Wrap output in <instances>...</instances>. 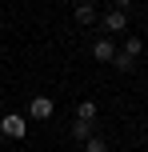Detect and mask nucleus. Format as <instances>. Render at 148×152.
<instances>
[{
    "mask_svg": "<svg viewBox=\"0 0 148 152\" xmlns=\"http://www.w3.org/2000/svg\"><path fill=\"white\" fill-rule=\"evenodd\" d=\"M76 120H88V124L96 120V104H92V100H80V108H76Z\"/></svg>",
    "mask_w": 148,
    "mask_h": 152,
    "instance_id": "8",
    "label": "nucleus"
},
{
    "mask_svg": "<svg viewBox=\"0 0 148 152\" xmlns=\"http://www.w3.org/2000/svg\"><path fill=\"white\" fill-rule=\"evenodd\" d=\"M72 20H76V24H92V20H96V4H88V0H80V4L72 8Z\"/></svg>",
    "mask_w": 148,
    "mask_h": 152,
    "instance_id": "5",
    "label": "nucleus"
},
{
    "mask_svg": "<svg viewBox=\"0 0 148 152\" xmlns=\"http://www.w3.org/2000/svg\"><path fill=\"white\" fill-rule=\"evenodd\" d=\"M124 28H128V12H120V8L104 12V32H124Z\"/></svg>",
    "mask_w": 148,
    "mask_h": 152,
    "instance_id": "3",
    "label": "nucleus"
},
{
    "mask_svg": "<svg viewBox=\"0 0 148 152\" xmlns=\"http://www.w3.org/2000/svg\"><path fill=\"white\" fill-rule=\"evenodd\" d=\"M52 112H56L52 96H32V104H28V120H48Z\"/></svg>",
    "mask_w": 148,
    "mask_h": 152,
    "instance_id": "2",
    "label": "nucleus"
},
{
    "mask_svg": "<svg viewBox=\"0 0 148 152\" xmlns=\"http://www.w3.org/2000/svg\"><path fill=\"white\" fill-rule=\"evenodd\" d=\"M84 152H108V144H104L100 136H88L84 140Z\"/></svg>",
    "mask_w": 148,
    "mask_h": 152,
    "instance_id": "10",
    "label": "nucleus"
},
{
    "mask_svg": "<svg viewBox=\"0 0 148 152\" xmlns=\"http://www.w3.org/2000/svg\"><path fill=\"white\" fill-rule=\"evenodd\" d=\"M92 56H96L100 64H112V56H116V44H112L108 36H100V40L92 44Z\"/></svg>",
    "mask_w": 148,
    "mask_h": 152,
    "instance_id": "4",
    "label": "nucleus"
},
{
    "mask_svg": "<svg viewBox=\"0 0 148 152\" xmlns=\"http://www.w3.org/2000/svg\"><path fill=\"white\" fill-rule=\"evenodd\" d=\"M120 52H128V56H140V52H144V44H140V36H128V40H124V48H120Z\"/></svg>",
    "mask_w": 148,
    "mask_h": 152,
    "instance_id": "9",
    "label": "nucleus"
},
{
    "mask_svg": "<svg viewBox=\"0 0 148 152\" xmlns=\"http://www.w3.org/2000/svg\"><path fill=\"white\" fill-rule=\"evenodd\" d=\"M0 132H4L8 140H24V132H28V116H20V112H8L4 120H0Z\"/></svg>",
    "mask_w": 148,
    "mask_h": 152,
    "instance_id": "1",
    "label": "nucleus"
},
{
    "mask_svg": "<svg viewBox=\"0 0 148 152\" xmlns=\"http://www.w3.org/2000/svg\"><path fill=\"white\" fill-rule=\"evenodd\" d=\"M116 8H120V12H128V8H132V0H116Z\"/></svg>",
    "mask_w": 148,
    "mask_h": 152,
    "instance_id": "11",
    "label": "nucleus"
},
{
    "mask_svg": "<svg viewBox=\"0 0 148 152\" xmlns=\"http://www.w3.org/2000/svg\"><path fill=\"white\" fill-rule=\"evenodd\" d=\"M136 60H140V56H128V52H120V48H116V56H112V64H116L120 72H132V68H136Z\"/></svg>",
    "mask_w": 148,
    "mask_h": 152,
    "instance_id": "7",
    "label": "nucleus"
},
{
    "mask_svg": "<svg viewBox=\"0 0 148 152\" xmlns=\"http://www.w3.org/2000/svg\"><path fill=\"white\" fill-rule=\"evenodd\" d=\"M88 136H92V124H88V120H72V140H76V144H84Z\"/></svg>",
    "mask_w": 148,
    "mask_h": 152,
    "instance_id": "6",
    "label": "nucleus"
}]
</instances>
